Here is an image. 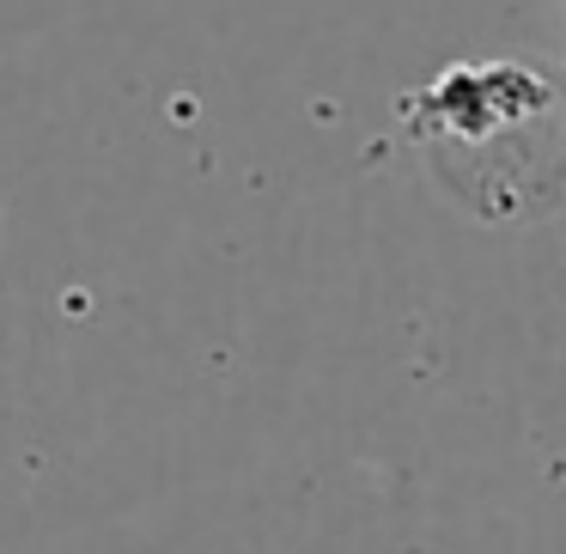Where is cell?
I'll return each mask as SVG.
<instances>
[{
	"instance_id": "cell-1",
	"label": "cell",
	"mask_w": 566,
	"mask_h": 554,
	"mask_svg": "<svg viewBox=\"0 0 566 554\" xmlns=\"http://www.w3.org/2000/svg\"><path fill=\"white\" fill-rule=\"evenodd\" d=\"M420 111H427V123L439 128V135L488 140L493 128L524 123L530 111H542V80L530 74V67H512V62L457 67V74H444L439 86H427Z\"/></svg>"
}]
</instances>
